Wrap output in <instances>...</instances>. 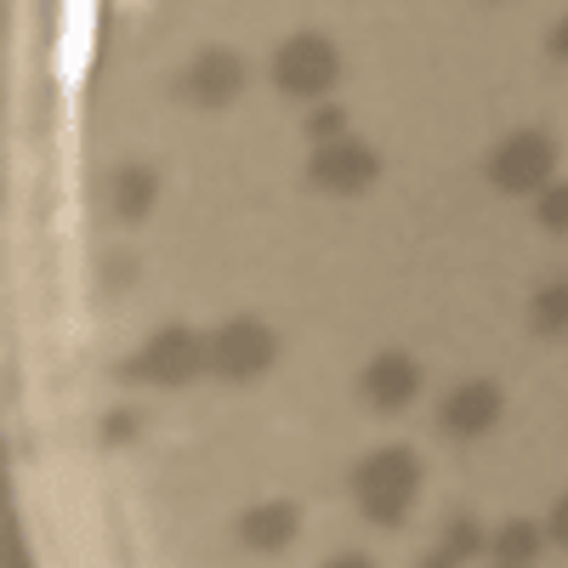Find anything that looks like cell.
<instances>
[{
	"label": "cell",
	"instance_id": "6da1fadb",
	"mask_svg": "<svg viewBox=\"0 0 568 568\" xmlns=\"http://www.w3.org/2000/svg\"><path fill=\"white\" fill-rule=\"evenodd\" d=\"M211 336H200V329H187V324H165L154 329L149 342H142L136 358L114 364L120 382H149V387H187L200 369H211Z\"/></svg>",
	"mask_w": 568,
	"mask_h": 568
},
{
	"label": "cell",
	"instance_id": "7a4b0ae2",
	"mask_svg": "<svg viewBox=\"0 0 568 568\" xmlns=\"http://www.w3.org/2000/svg\"><path fill=\"white\" fill-rule=\"evenodd\" d=\"M342 80V52L324 34H291L273 52V85L284 98H324Z\"/></svg>",
	"mask_w": 568,
	"mask_h": 568
},
{
	"label": "cell",
	"instance_id": "3957f363",
	"mask_svg": "<svg viewBox=\"0 0 568 568\" xmlns=\"http://www.w3.org/2000/svg\"><path fill=\"white\" fill-rule=\"evenodd\" d=\"M557 176V142L546 131H511L489 154V182L500 194H546Z\"/></svg>",
	"mask_w": 568,
	"mask_h": 568
},
{
	"label": "cell",
	"instance_id": "277c9868",
	"mask_svg": "<svg viewBox=\"0 0 568 568\" xmlns=\"http://www.w3.org/2000/svg\"><path fill=\"white\" fill-rule=\"evenodd\" d=\"M205 353H211V375H222V382H251V375H262L278 358V336L262 318H227Z\"/></svg>",
	"mask_w": 568,
	"mask_h": 568
},
{
	"label": "cell",
	"instance_id": "5b68a950",
	"mask_svg": "<svg viewBox=\"0 0 568 568\" xmlns=\"http://www.w3.org/2000/svg\"><path fill=\"white\" fill-rule=\"evenodd\" d=\"M420 489V455L409 444H387L353 466V495L358 500H415Z\"/></svg>",
	"mask_w": 568,
	"mask_h": 568
},
{
	"label": "cell",
	"instance_id": "8992f818",
	"mask_svg": "<svg viewBox=\"0 0 568 568\" xmlns=\"http://www.w3.org/2000/svg\"><path fill=\"white\" fill-rule=\"evenodd\" d=\"M375 176H382V160H375L369 142H353V136L329 142V149H313V160H307V182L324 187V194H364Z\"/></svg>",
	"mask_w": 568,
	"mask_h": 568
},
{
	"label": "cell",
	"instance_id": "52a82bcc",
	"mask_svg": "<svg viewBox=\"0 0 568 568\" xmlns=\"http://www.w3.org/2000/svg\"><path fill=\"white\" fill-rule=\"evenodd\" d=\"M176 91L194 109H227L245 91V58L227 52V45H211V52H200L194 63L182 69V85Z\"/></svg>",
	"mask_w": 568,
	"mask_h": 568
},
{
	"label": "cell",
	"instance_id": "ba28073f",
	"mask_svg": "<svg viewBox=\"0 0 568 568\" xmlns=\"http://www.w3.org/2000/svg\"><path fill=\"white\" fill-rule=\"evenodd\" d=\"M500 387L495 382H460L449 398H444V409H438V426L449 438H484L489 426L500 420Z\"/></svg>",
	"mask_w": 568,
	"mask_h": 568
},
{
	"label": "cell",
	"instance_id": "9c48e42d",
	"mask_svg": "<svg viewBox=\"0 0 568 568\" xmlns=\"http://www.w3.org/2000/svg\"><path fill=\"white\" fill-rule=\"evenodd\" d=\"M358 387H364V398L375 409H404L420 393V364L409 353H382V358H369V369L358 375Z\"/></svg>",
	"mask_w": 568,
	"mask_h": 568
},
{
	"label": "cell",
	"instance_id": "30bf717a",
	"mask_svg": "<svg viewBox=\"0 0 568 568\" xmlns=\"http://www.w3.org/2000/svg\"><path fill=\"white\" fill-rule=\"evenodd\" d=\"M302 535V506L296 500H267V506H251L240 517V540L251 551H284Z\"/></svg>",
	"mask_w": 568,
	"mask_h": 568
},
{
	"label": "cell",
	"instance_id": "8fae6325",
	"mask_svg": "<svg viewBox=\"0 0 568 568\" xmlns=\"http://www.w3.org/2000/svg\"><path fill=\"white\" fill-rule=\"evenodd\" d=\"M154 200H160V176H154L149 165L131 160V165H120V171L109 176V205H114L120 222H142Z\"/></svg>",
	"mask_w": 568,
	"mask_h": 568
},
{
	"label": "cell",
	"instance_id": "7c38bea8",
	"mask_svg": "<svg viewBox=\"0 0 568 568\" xmlns=\"http://www.w3.org/2000/svg\"><path fill=\"white\" fill-rule=\"evenodd\" d=\"M540 546H546V524H529V517H511V524H500L495 540H489L500 568H529L540 557Z\"/></svg>",
	"mask_w": 568,
	"mask_h": 568
},
{
	"label": "cell",
	"instance_id": "4fadbf2b",
	"mask_svg": "<svg viewBox=\"0 0 568 568\" xmlns=\"http://www.w3.org/2000/svg\"><path fill=\"white\" fill-rule=\"evenodd\" d=\"M529 324H535V336H562L568 329V278L540 284L529 302Z\"/></svg>",
	"mask_w": 568,
	"mask_h": 568
},
{
	"label": "cell",
	"instance_id": "5bb4252c",
	"mask_svg": "<svg viewBox=\"0 0 568 568\" xmlns=\"http://www.w3.org/2000/svg\"><path fill=\"white\" fill-rule=\"evenodd\" d=\"M444 551H455V557L466 562V557L489 551V540H484V529L471 524V517H449V529H444Z\"/></svg>",
	"mask_w": 568,
	"mask_h": 568
},
{
	"label": "cell",
	"instance_id": "9a60e30c",
	"mask_svg": "<svg viewBox=\"0 0 568 568\" xmlns=\"http://www.w3.org/2000/svg\"><path fill=\"white\" fill-rule=\"evenodd\" d=\"M307 136H313V149H329V142H342L347 136V114L336 103H324L307 114Z\"/></svg>",
	"mask_w": 568,
	"mask_h": 568
},
{
	"label": "cell",
	"instance_id": "2e32d148",
	"mask_svg": "<svg viewBox=\"0 0 568 568\" xmlns=\"http://www.w3.org/2000/svg\"><path fill=\"white\" fill-rule=\"evenodd\" d=\"M540 205H535V216H540V227L546 233H568V182H551L546 194H535Z\"/></svg>",
	"mask_w": 568,
	"mask_h": 568
},
{
	"label": "cell",
	"instance_id": "e0dca14e",
	"mask_svg": "<svg viewBox=\"0 0 568 568\" xmlns=\"http://www.w3.org/2000/svg\"><path fill=\"white\" fill-rule=\"evenodd\" d=\"M364 506V517H369V524H382V529H404V500H358Z\"/></svg>",
	"mask_w": 568,
	"mask_h": 568
},
{
	"label": "cell",
	"instance_id": "ac0fdd59",
	"mask_svg": "<svg viewBox=\"0 0 568 568\" xmlns=\"http://www.w3.org/2000/svg\"><path fill=\"white\" fill-rule=\"evenodd\" d=\"M131 426H136V415H131V409L103 415V444H125V438H131Z\"/></svg>",
	"mask_w": 568,
	"mask_h": 568
},
{
	"label": "cell",
	"instance_id": "d6986e66",
	"mask_svg": "<svg viewBox=\"0 0 568 568\" xmlns=\"http://www.w3.org/2000/svg\"><path fill=\"white\" fill-rule=\"evenodd\" d=\"M546 540H557L562 551H568V495L551 506V517H546Z\"/></svg>",
	"mask_w": 568,
	"mask_h": 568
},
{
	"label": "cell",
	"instance_id": "ffe728a7",
	"mask_svg": "<svg viewBox=\"0 0 568 568\" xmlns=\"http://www.w3.org/2000/svg\"><path fill=\"white\" fill-rule=\"evenodd\" d=\"M455 562H460V557H455V551H444V546H438V551H426V557H420V562H415V568H455Z\"/></svg>",
	"mask_w": 568,
	"mask_h": 568
},
{
	"label": "cell",
	"instance_id": "44dd1931",
	"mask_svg": "<svg viewBox=\"0 0 568 568\" xmlns=\"http://www.w3.org/2000/svg\"><path fill=\"white\" fill-rule=\"evenodd\" d=\"M551 58H568V12H562V23L551 29Z\"/></svg>",
	"mask_w": 568,
	"mask_h": 568
},
{
	"label": "cell",
	"instance_id": "7402d4cb",
	"mask_svg": "<svg viewBox=\"0 0 568 568\" xmlns=\"http://www.w3.org/2000/svg\"><path fill=\"white\" fill-rule=\"evenodd\" d=\"M324 568H375V562H369V557H358V551H347V557H329Z\"/></svg>",
	"mask_w": 568,
	"mask_h": 568
}]
</instances>
